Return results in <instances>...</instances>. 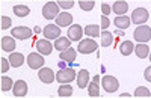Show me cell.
I'll list each match as a JSON object with an SVG mask.
<instances>
[{"mask_svg": "<svg viewBox=\"0 0 151 98\" xmlns=\"http://www.w3.org/2000/svg\"><path fill=\"white\" fill-rule=\"evenodd\" d=\"M110 11H112V6H109L107 3H103V5H101V12H103L101 15H109Z\"/></svg>", "mask_w": 151, "mask_h": 98, "instance_id": "36", "label": "cell"}, {"mask_svg": "<svg viewBox=\"0 0 151 98\" xmlns=\"http://www.w3.org/2000/svg\"><path fill=\"white\" fill-rule=\"evenodd\" d=\"M130 23H132V18H129L127 15H118L115 20H113V24H115V27H118V29H121V30L129 29Z\"/></svg>", "mask_w": 151, "mask_h": 98, "instance_id": "21", "label": "cell"}, {"mask_svg": "<svg viewBox=\"0 0 151 98\" xmlns=\"http://www.w3.org/2000/svg\"><path fill=\"white\" fill-rule=\"evenodd\" d=\"M148 57H150V60H151V53H150V56H148Z\"/></svg>", "mask_w": 151, "mask_h": 98, "instance_id": "43", "label": "cell"}, {"mask_svg": "<svg viewBox=\"0 0 151 98\" xmlns=\"http://www.w3.org/2000/svg\"><path fill=\"white\" fill-rule=\"evenodd\" d=\"M52 2H53V0H52Z\"/></svg>", "mask_w": 151, "mask_h": 98, "instance_id": "44", "label": "cell"}, {"mask_svg": "<svg viewBox=\"0 0 151 98\" xmlns=\"http://www.w3.org/2000/svg\"><path fill=\"white\" fill-rule=\"evenodd\" d=\"M0 62H2V72H8V69H9V67H11L9 59L2 57V59H0Z\"/></svg>", "mask_w": 151, "mask_h": 98, "instance_id": "34", "label": "cell"}, {"mask_svg": "<svg viewBox=\"0 0 151 98\" xmlns=\"http://www.w3.org/2000/svg\"><path fill=\"white\" fill-rule=\"evenodd\" d=\"M119 52H121V54L122 56H130L133 52H134V45H133V42L132 41H122L121 42V45H119Z\"/></svg>", "mask_w": 151, "mask_h": 98, "instance_id": "23", "label": "cell"}, {"mask_svg": "<svg viewBox=\"0 0 151 98\" xmlns=\"http://www.w3.org/2000/svg\"><path fill=\"white\" fill-rule=\"evenodd\" d=\"M112 11L115 12L116 15H125V12L129 11V5L124 0H116L115 3L112 5Z\"/></svg>", "mask_w": 151, "mask_h": 98, "instance_id": "20", "label": "cell"}, {"mask_svg": "<svg viewBox=\"0 0 151 98\" xmlns=\"http://www.w3.org/2000/svg\"><path fill=\"white\" fill-rule=\"evenodd\" d=\"M116 35H118V36H124V32L119 29V30H116Z\"/></svg>", "mask_w": 151, "mask_h": 98, "instance_id": "40", "label": "cell"}, {"mask_svg": "<svg viewBox=\"0 0 151 98\" xmlns=\"http://www.w3.org/2000/svg\"><path fill=\"white\" fill-rule=\"evenodd\" d=\"M113 42V35L107 30H103V35H101V47H109L112 45Z\"/></svg>", "mask_w": 151, "mask_h": 98, "instance_id": "28", "label": "cell"}, {"mask_svg": "<svg viewBox=\"0 0 151 98\" xmlns=\"http://www.w3.org/2000/svg\"><path fill=\"white\" fill-rule=\"evenodd\" d=\"M109 26H110V20L107 18V15H101V27L106 30Z\"/></svg>", "mask_w": 151, "mask_h": 98, "instance_id": "35", "label": "cell"}, {"mask_svg": "<svg viewBox=\"0 0 151 98\" xmlns=\"http://www.w3.org/2000/svg\"><path fill=\"white\" fill-rule=\"evenodd\" d=\"M12 88H14V82H12V79L8 77V76H2V91L8 92Z\"/></svg>", "mask_w": 151, "mask_h": 98, "instance_id": "29", "label": "cell"}, {"mask_svg": "<svg viewBox=\"0 0 151 98\" xmlns=\"http://www.w3.org/2000/svg\"><path fill=\"white\" fill-rule=\"evenodd\" d=\"M98 48V44L95 42L94 38H86V39H82L77 45V52L82 53V54H91L94 52H97Z\"/></svg>", "mask_w": 151, "mask_h": 98, "instance_id": "3", "label": "cell"}, {"mask_svg": "<svg viewBox=\"0 0 151 98\" xmlns=\"http://www.w3.org/2000/svg\"><path fill=\"white\" fill-rule=\"evenodd\" d=\"M83 33H85V30L82 29L80 24H71L70 29H68V38H70L71 41L79 42V41H82Z\"/></svg>", "mask_w": 151, "mask_h": 98, "instance_id": "11", "label": "cell"}, {"mask_svg": "<svg viewBox=\"0 0 151 98\" xmlns=\"http://www.w3.org/2000/svg\"><path fill=\"white\" fill-rule=\"evenodd\" d=\"M119 97H122V98H129V97H130V94H127V92H124V94H121Z\"/></svg>", "mask_w": 151, "mask_h": 98, "instance_id": "39", "label": "cell"}, {"mask_svg": "<svg viewBox=\"0 0 151 98\" xmlns=\"http://www.w3.org/2000/svg\"><path fill=\"white\" fill-rule=\"evenodd\" d=\"M8 59H9V62H11V67H14V68H20V67L24 64V56H23L21 53L12 52Z\"/></svg>", "mask_w": 151, "mask_h": 98, "instance_id": "22", "label": "cell"}, {"mask_svg": "<svg viewBox=\"0 0 151 98\" xmlns=\"http://www.w3.org/2000/svg\"><path fill=\"white\" fill-rule=\"evenodd\" d=\"M101 84H103V89H104L106 92H109V94L116 92L118 88H119V82L113 77V76H104Z\"/></svg>", "mask_w": 151, "mask_h": 98, "instance_id": "8", "label": "cell"}, {"mask_svg": "<svg viewBox=\"0 0 151 98\" xmlns=\"http://www.w3.org/2000/svg\"><path fill=\"white\" fill-rule=\"evenodd\" d=\"M33 32H35V33H40V32H41V27H35Z\"/></svg>", "mask_w": 151, "mask_h": 98, "instance_id": "41", "label": "cell"}, {"mask_svg": "<svg viewBox=\"0 0 151 98\" xmlns=\"http://www.w3.org/2000/svg\"><path fill=\"white\" fill-rule=\"evenodd\" d=\"M11 24H12V20L9 18V17H2V29L3 30H6V29H9L11 27Z\"/></svg>", "mask_w": 151, "mask_h": 98, "instance_id": "33", "label": "cell"}, {"mask_svg": "<svg viewBox=\"0 0 151 98\" xmlns=\"http://www.w3.org/2000/svg\"><path fill=\"white\" fill-rule=\"evenodd\" d=\"M70 47H71V39L67 36H59L58 39H55V48L58 52H64Z\"/></svg>", "mask_w": 151, "mask_h": 98, "instance_id": "17", "label": "cell"}, {"mask_svg": "<svg viewBox=\"0 0 151 98\" xmlns=\"http://www.w3.org/2000/svg\"><path fill=\"white\" fill-rule=\"evenodd\" d=\"M88 94H89V97H100V84H98V82L92 80V83L88 84Z\"/></svg>", "mask_w": 151, "mask_h": 98, "instance_id": "27", "label": "cell"}, {"mask_svg": "<svg viewBox=\"0 0 151 98\" xmlns=\"http://www.w3.org/2000/svg\"><path fill=\"white\" fill-rule=\"evenodd\" d=\"M44 54H41V53H30L29 56H27V65H29V68H32V69H41L42 67H44Z\"/></svg>", "mask_w": 151, "mask_h": 98, "instance_id": "7", "label": "cell"}, {"mask_svg": "<svg viewBox=\"0 0 151 98\" xmlns=\"http://www.w3.org/2000/svg\"><path fill=\"white\" fill-rule=\"evenodd\" d=\"M67 64H68V62H65V60H60L59 67H60V68H67Z\"/></svg>", "mask_w": 151, "mask_h": 98, "instance_id": "38", "label": "cell"}, {"mask_svg": "<svg viewBox=\"0 0 151 98\" xmlns=\"http://www.w3.org/2000/svg\"><path fill=\"white\" fill-rule=\"evenodd\" d=\"M32 33H35V32L30 30L26 26H18V27H14L11 30V36H14V38L18 39V41H24V39L32 38Z\"/></svg>", "mask_w": 151, "mask_h": 98, "instance_id": "6", "label": "cell"}, {"mask_svg": "<svg viewBox=\"0 0 151 98\" xmlns=\"http://www.w3.org/2000/svg\"><path fill=\"white\" fill-rule=\"evenodd\" d=\"M76 82H77V86L80 89L88 88V84H89V71H88V69H80L79 74H77V79H76Z\"/></svg>", "mask_w": 151, "mask_h": 98, "instance_id": "15", "label": "cell"}, {"mask_svg": "<svg viewBox=\"0 0 151 98\" xmlns=\"http://www.w3.org/2000/svg\"><path fill=\"white\" fill-rule=\"evenodd\" d=\"M150 95H151V92L145 86H139V88H136V91H134V97H137V98H148Z\"/></svg>", "mask_w": 151, "mask_h": 98, "instance_id": "31", "label": "cell"}, {"mask_svg": "<svg viewBox=\"0 0 151 98\" xmlns=\"http://www.w3.org/2000/svg\"><path fill=\"white\" fill-rule=\"evenodd\" d=\"M14 48H15V38L14 36H3L2 38V50L12 53Z\"/></svg>", "mask_w": 151, "mask_h": 98, "instance_id": "18", "label": "cell"}, {"mask_svg": "<svg viewBox=\"0 0 151 98\" xmlns=\"http://www.w3.org/2000/svg\"><path fill=\"white\" fill-rule=\"evenodd\" d=\"M134 53L139 59H145L150 56V47L147 45V42H137V45L134 47Z\"/></svg>", "mask_w": 151, "mask_h": 98, "instance_id": "19", "label": "cell"}, {"mask_svg": "<svg viewBox=\"0 0 151 98\" xmlns=\"http://www.w3.org/2000/svg\"><path fill=\"white\" fill-rule=\"evenodd\" d=\"M38 79H40L42 83H47V84H50V83H53V82H55L56 76H55L53 69H50V68H45V67H42L41 69H38Z\"/></svg>", "mask_w": 151, "mask_h": 98, "instance_id": "10", "label": "cell"}, {"mask_svg": "<svg viewBox=\"0 0 151 98\" xmlns=\"http://www.w3.org/2000/svg\"><path fill=\"white\" fill-rule=\"evenodd\" d=\"M144 77H145V80H147V82H150V83H151V67H148V68L145 69Z\"/></svg>", "mask_w": 151, "mask_h": 98, "instance_id": "37", "label": "cell"}, {"mask_svg": "<svg viewBox=\"0 0 151 98\" xmlns=\"http://www.w3.org/2000/svg\"><path fill=\"white\" fill-rule=\"evenodd\" d=\"M44 36L47 39H58L60 36V27L58 26V24H47V26L44 27Z\"/></svg>", "mask_w": 151, "mask_h": 98, "instance_id": "12", "label": "cell"}, {"mask_svg": "<svg viewBox=\"0 0 151 98\" xmlns=\"http://www.w3.org/2000/svg\"><path fill=\"white\" fill-rule=\"evenodd\" d=\"M77 79V74L73 68H60L58 72H56V80L59 83H71L73 80Z\"/></svg>", "mask_w": 151, "mask_h": 98, "instance_id": "4", "label": "cell"}, {"mask_svg": "<svg viewBox=\"0 0 151 98\" xmlns=\"http://www.w3.org/2000/svg\"><path fill=\"white\" fill-rule=\"evenodd\" d=\"M150 18V14L145 8H136L133 12H132V23L141 26V24H145Z\"/></svg>", "mask_w": 151, "mask_h": 98, "instance_id": "5", "label": "cell"}, {"mask_svg": "<svg viewBox=\"0 0 151 98\" xmlns=\"http://www.w3.org/2000/svg\"><path fill=\"white\" fill-rule=\"evenodd\" d=\"M79 6L83 9V11H92L94 6H95V0H79Z\"/></svg>", "mask_w": 151, "mask_h": 98, "instance_id": "30", "label": "cell"}, {"mask_svg": "<svg viewBox=\"0 0 151 98\" xmlns=\"http://www.w3.org/2000/svg\"><path fill=\"white\" fill-rule=\"evenodd\" d=\"M35 47H36L38 53H41V54H44V56L52 54L53 48H55V45L50 42V39H47V38H44V39H38L36 44H35Z\"/></svg>", "mask_w": 151, "mask_h": 98, "instance_id": "9", "label": "cell"}, {"mask_svg": "<svg viewBox=\"0 0 151 98\" xmlns=\"http://www.w3.org/2000/svg\"><path fill=\"white\" fill-rule=\"evenodd\" d=\"M60 8H64V9H71L74 6V2L73 0H60V2L58 3Z\"/></svg>", "mask_w": 151, "mask_h": 98, "instance_id": "32", "label": "cell"}, {"mask_svg": "<svg viewBox=\"0 0 151 98\" xmlns=\"http://www.w3.org/2000/svg\"><path fill=\"white\" fill-rule=\"evenodd\" d=\"M133 38L137 42H148L151 39V27L147 26V24H141L137 26L133 32Z\"/></svg>", "mask_w": 151, "mask_h": 98, "instance_id": "1", "label": "cell"}, {"mask_svg": "<svg viewBox=\"0 0 151 98\" xmlns=\"http://www.w3.org/2000/svg\"><path fill=\"white\" fill-rule=\"evenodd\" d=\"M76 57H77V50L76 48H73V47H70V48H67V50H64V52H59V59L60 60H65V62H74L76 60Z\"/></svg>", "mask_w": 151, "mask_h": 98, "instance_id": "16", "label": "cell"}, {"mask_svg": "<svg viewBox=\"0 0 151 98\" xmlns=\"http://www.w3.org/2000/svg\"><path fill=\"white\" fill-rule=\"evenodd\" d=\"M92 80H95V82H100V76H95V77H94Z\"/></svg>", "mask_w": 151, "mask_h": 98, "instance_id": "42", "label": "cell"}, {"mask_svg": "<svg viewBox=\"0 0 151 98\" xmlns=\"http://www.w3.org/2000/svg\"><path fill=\"white\" fill-rule=\"evenodd\" d=\"M14 14L17 15V17H27L29 14H30V9L26 6V5H17V6H14Z\"/></svg>", "mask_w": 151, "mask_h": 98, "instance_id": "26", "label": "cell"}, {"mask_svg": "<svg viewBox=\"0 0 151 98\" xmlns=\"http://www.w3.org/2000/svg\"><path fill=\"white\" fill-rule=\"evenodd\" d=\"M56 24L59 27H67L73 24V15L70 12H60V14L56 17Z\"/></svg>", "mask_w": 151, "mask_h": 98, "instance_id": "14", "label": "cell"}, {"mask_svg": "<svg viewBox=\"0 0 151 98\" xmlns=\"http://www.w3.org/2000/svg\"><path fill=\"white\" fill-rule=\"evenodd\" d=\"M58 95L59 97H71L73 95V88L70 83H60V86L58 89Z\"/></svg>", "mask_w": 151, "mask_h": 98, "instance_id": "25", "label": "cell"}, {"mask_svg": "<svg viewBox=\"0 0 151 98\" xmlns=\"http://www.w3.org/2000/svg\"><path fill=\"white\" fill-rule=\"evenodd\" d=\"M59 5L56 2H47L44 6H42V17L45 20H56V17L60 14V11H59Z\"/></svg>", "mask_w": 151, "mask_h": 98, "instance_id": "2", "label": "cell"}, {"mask_svg": "<svg viewBox=\"0 0 151 98\" xmlns=\"http://www.w3.org/2000/svg\"><path fill=\"white\" fill-rule=\"evenodd\" d=\"M83 30H85V35L89 36V38H97V36H101V35H100V26H97V24H88Z\"/></svg>", "mask_w": 151, "mask_h": 98, "instance_id": "24", "label": "cell"}, {"mask_svg": "<svg viewBox=\"0 0 151 98\" xmlns=\"http://www.w3.org/2000/svg\"><path fill=\"white\" fill-rule=\"evenodd\" d=\"M12 92H14V97H26V94H27V83L24 80H17L14 83Z\"/></svg>", "mask_w": 151, "mask_h": 98, "instance_id": "13", "label": "cell"}]
</instances>
